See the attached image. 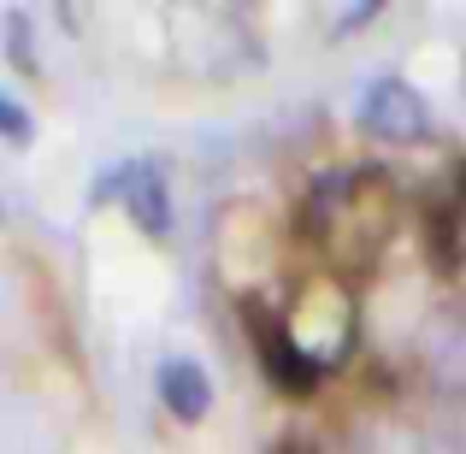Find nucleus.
I'll return each mask as SVG.
<instances>
[{"mask_svg":"<svg viewBox=\"0 0 466 454\" xmlns=\"http://www.w3.org/2000/svg\"><path fill=\"white\" fill-rule=\"evenodd\" d=\"M437 372H443L449 384H461V389H466V330H455V337H449V354L437 360Z\"/></svg>","mask_w":466,"mask_h":454,"instance_id":"9","label":"nucleus"},{"mask_svg":"<svg viewBox=\"0 0 466 454\" xmlns=\"http://www.w3.org/2000/svg\"><path fill=\"white\" fill-rule=\"evenodd\" d=\"M6 54L12 59H18V71H35V54H30V18H24V12H12V18H6Z\"/></svg>","mask_w":466,"mask_h":454,"instance_id":"8","label":"nucleus"},{"mask_svg":"<svg viewBox=\"0 0 466 454\" xmlns=\"http://www.w3.org/2000/svg\"><path fill=\"white\" fill-rule=\"evenodd\" d=\"M154 389H159V401H166V413L177 425H201L207 413H213V378L195 360H159Z\"/></svg>","mask_w":466,"mask_h":454,"instance_id":"6","label":"nucleus"},{"mask_svg":"<svg viewBox=\"0 0 466 454\" xmlns=\"http://www.w3.org/2000/svg\"><path fill=\"white\" fill-rule=\"evenodd\" d=\"M248 337H254V354H260V372L272 378L284 396H313L319 384H325V366L319 360H308L301 354V342L289 337V325L284 318H272L260 301H248Z\"/></svg>","mask_w":466,"mask_h":454,"instance_id":"5","label":"nucleus"},{"mask_svg":"<svg viewBox=\"0 0 466 454\" xmlns=\"http://www.w3.org/2000/svg\"><path fill=\"white\" fill-rule=\"evenodd\" d=\"M35 136V118L24 113L12 95H0V142H12V148H24V142Z\"/></svg>","mask_w":466,"mask_h":454,"instance_id":"7","label":"nucleus"},{"mask_svg":"<svg viewBox=\"0 0 466 454\" xmlns=\"http://www.w3.org/2000/svg\"><path fill=\"white\" fill-rule=\"evenodd\" d=\"M308 230L337 272H366L396 230V189L384 171H330L308 195Z\"/></svg>","mask_w":466,"mask_h":454,"instance_id":"1","label":"nucleus"},{"mask_svg":"<svg viewBox=\"0 0 466 454\" xmlns=\"http://www.w3.org/2000/svg\"><path fill=\"white\" fill-rule=\"evenodd\" d=\"M372 18H378V0H366V6L342 12V18H337V30H360V24H372Z\"/></svg>","mask_w":466,"mask_h":454,"instance_id":"10","label":"nucleus"},{"mask_svg":"<svg viewBox=\"0 0 466 454\" xmlns=\"http://www.w3.org/2000/svg\"><path fill=\"white\" fill-rule=\"evenodd\" d=\"M360 130L390 148H408V142H425L431 136V101L413 89L408 77H372L360 89Z\"/></svg>","mask_w":466,"mask_h":454,"instance_id":"3","label":"nucleus"},{"mask_svg":"<svg viewBox=\"0 0 466 454\" xmlns=\"http://www.w3.org/2000/svg\"><path fill=\"white\" fill-rule=\"evenodd\" d=\"M284 325H289V337L301 342V354L330 372V366L354 348V337H360V301H354V289L342 284V277H313L296 296V313H289Z\"/></svg>","mask_w":466,"mask_h":454,"instance_id":"2","label":"nucleus"},{"mask_svg":"<svg viewBox=\"0 0 466 454\" xmlns=\"http://www.w3.org/2000/svg\"><path fill=\"white\" fill-rule=\"evenodd\" d=\"M95 201H125L130 225L142 237H154V242L171 237V189H166V171L154 159H125V166L101 171L95 177Z\"/></svg>","mask_w":466,"mask_h":454,"instance_id":"4","label":"nucleus"}]
</instances>
